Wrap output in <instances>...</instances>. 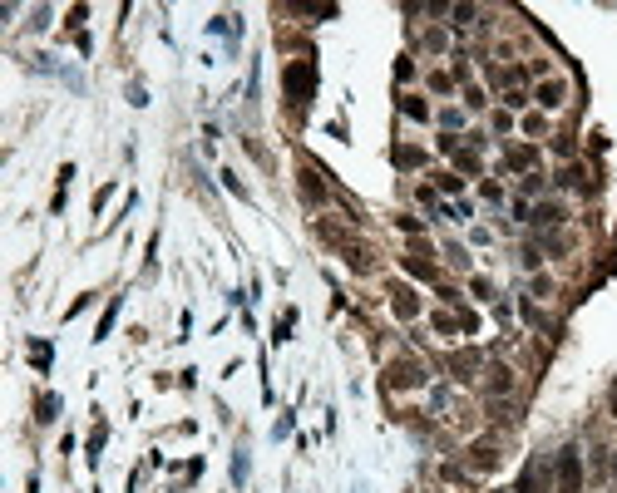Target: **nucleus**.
I'll return each mask as SVG.
<instances>
[{
    "mask_svg": "<svg viewBox=\"0 0 617 493\" xmlns=\"http://www.w3.org/2000/svg\"><path fill=\"white\" fill-rule=\"evenodd\" d=\"M400 109H405V113H410V118H425V113H430V109H425V104H420V99H405V104H400Z\"/></svg>",
    "mask_w": 617,
    "mask_h": 493,
    "instance_id": "0eeeda50",
    "label": "nucleus"
},
{
    "mask_svg": "<svg viewBox=\"0 0 617 493\" xmlns=\"http://www.w3.org/2000/svg\"><path fill=\"white\" fill-rule=\"evenodd\" d=\"M583 489V459L578 449H563L558 454V493H578Z\"/></svg>",
    "mask_w": 617,
    "mask_h": 493,
    "instance_id": "f03ea898",
    "label": "nucleus"
},
{
    "mask_svg": "<svg viewBox=\"0 0 617 493\" xmlns=\"http://www.w3.org/2000/svg\"><path fill=\"white\" fill-rule=\"evenodd\" d=\"M415 311H420V301H415V292H405V287H400V292H395V316H405V321H410Z\"/></svg>",
    "mask_w": 617,
    "mask_h": 493,
    "instance_id": "39448f33",
    "label": "nucleus"
},
{
    "mask_svg": "<svg viewBox=\"0 0 617 493\" xmlns=\"http://www.w3.org/2000/svg\"><path fill=\"white\" fill-rule=\"evenodd\" d=\"M420 380H425V375H420L415 360H395V365H391V385H395V390H415Z\"/></svg>",
    "mask_w": 617,
    "mask_h": 493,
    "instance_id": "7ed1b4c3",
    "label": "nucleus"
},
{
    "mask_svg": "<svg viewBox=\"0 0 617 493\" xmlns=\"http://www.w3.org/2000/svg\"><path fill=\"white\" fill-rule=\"evenodd\" d=\"M613 414H617V390H613Z\"/></svg>",
    "mask_w": 617,
    "mask_h": 493,
    "instance_id": "6e6552de",
    "label": "nucleus"
},
{
    "mask_svg": "<svg viewBox=\"0 0 617 493\" xmlns=\"http://www.w3.org/2000/svg\"><path fill=\"white\" fill-rule=\"evenodd\" d=\"M489 390H494V394L509 390V370H504V365H494V370H489Z\"/></svg>",
    "mask_w": 617,
    "mask_h": 493,
    "instance_id": "423d86ee",
    "label": "nucleus"
},
{
    "mask_svg": "<svg viewBox=\"0 0 617 493\" xmlns=\"http://www.w3.org/2000/svg\"><path fill=\"white\" fill-rule=\"evenodd\" d=\"M563 94H568V89L553 79V84H543V89H538V104H543V109H558V104H563Z\"/></svg>",
    "mask_w": 617,
    "mask_h": 493,
    "instance_id": "20e7f679",
    "label": "nucleus"
},
{
    "mask_svg": "<svg viewBox=\"0 0 617 493\" xmlns=\"http://www.w3.org/2000/svg\"><path fill=\"white\" fill-rule=\"evenodd\" d=\"M282 79H287V99H292V104H307L311 89H316V65H307V60H302V65H287Z\"/></svg>",
    "mask_w": 617,
    "mask_h": 493,
    "instance_id": "f257e3e1",
    "label": "nucleus"
}]
</instances>
